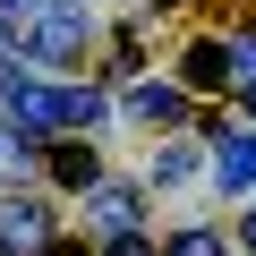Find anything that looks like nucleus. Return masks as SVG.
I'll return each mask as SVG.
<instances>
[{"mask_svg": "<svg viewBox=\"0 0 256 256\" xmlns=\"http://www.w3.org/2000/svg\"><path fill=\"white\" fill-rule=\"evenodd\" d=\"M214 180H222V188H256V137L222 128V146H214Z\"/></svg>", "mask_w": 256, "mask_h": 256, "instance_id": "obj_1", "label": "nucleus"}, {"mask_svg": "<svg viewBox=\"0 0 256 256\" xmlns=\"http://www.w3.org/2000/svg\"><path fill=\"white\" fill-rule=\"evenodd\" d=\"M0 239H9V248H34V239H43V205L0 196Z\"/></svg>", "mask_w": 256, "mask_h": 256, "instance_id": "obj_2", "label": "nucleus"}, {"mask_svg": "<svg viewBox=\"0 0 256 256\" xmlns=\"http://www.w3.org/2000/svg\"><path fill=\"white\" fill-rule=\"evenodd\" d=\"M77 43H86V18H77V9H60V18H43L34 60H60V52H77Z\"/></svg>", "mask_w": 256, "mask_h": 256, "instance_id": "obj_3", "label": "nucleus"}, {"mask_svg": "<svg viewBox=\"0 0 256 256\" xmlns=\"http://www.w3.org/2000/svg\"><path fill=\"white\" fill-rule=\"evenodd\" d=\"M94 222H102L111 239H128V222H137V196H128V188H94Z\"/></svg>", "mask_w": 256, "mask_h": 256, "instance_id": "obj_4", "label": "nucleus"}, {"mask_svg": "<svg viewBox=\"0 0 256 256\" xmlns=\"http://www.w3.org/2000/svg\"><path fill=\"white\" fill-rule=\"evenodd\" d=\"M222 60H230L222 43H196V52H188V86H222V77H230Z\"/></svg>", "mask_w": 256, "mask_h": 256, "instance_id": "obj_5", "label": "nucleus"}, {"mask_svg": "<svg viewBox=\"0 0 256 256\" xmlns=\"http://www.w3.org/2000/svg\"><path fill=\"white\" fill-rule=\"evenodd\" d=\"M128 102H137L146 120H180V86H137Z\"/></svg>", "mask_w": 256, "mask_h": 256, "instance_id": "obj_6", "label": "nucleus"}, {"mask_svg": "<svg viewBox=\"0 0 256 256\" xmlns=\"http://www.w3.org/2000/svg\"><path fill=\"white\" fill-rule=\"evenodd\" d=\"M52 171H60L68 188H86V180H94V154H86V146H60V154H52Z\"/></svg>", "mask_w": 256, "mask_h": 256, "instance_id": "obj_7", "label": "nucleus"}, {"mask_svg": "<svg viewBox=\"0 0 256 256\" xmlns=\"http://www.w3.org/2000/svg\"><path fill=\"white\" fill-rule=\"evenodd\" d=\"M162 256H222V239H214V230H180Z\"/></svg>", "mask_w": 256, "mask_h": 256, "instance_id": "obj_8", "label": "nucleus"}, {"mask_svg": "<svg viewBox=\"0 0 256 256\" xmlns=\"http://www.w3.org/2000/svg\"><path fill=\"white\" fill-rule=\"evenodd\" d=\"M102 256H154V248H146V239H137V230H128V239H111V248H102Z\"/></svg>", "mask_w": 256, "mask_h": 256, "instance_id": "obj_9", "label": "nucleus"}, {"mask_svg": "<svg viewBox=\"0 0 256 256\" xmlns=\"http://www.w3.org/2000/svg\"><path fill=\"white\" fill-rule=\"evenodd\" d=\"M43 9V0H0V18H34Z\"/></svg>", "mask_w": 256, "mask_h": 256, "instance_id": "obj_10", "label": "nucleus"}, {"mask_svg": "<svg viewBox=\"0 0 256 256\" xmlns=\"http://www.w3.org/2000/svg\"><path fill=\"white\" fill-rule=\"evenodd\" d=\"M239 239H248V248H256V205H248V222H239Z\"/></svg>", "mask_w": 256, "mask_h": 256, "instance_id": "obj_11", "label": "nucleus"}, {"mask_svg": "<svg viewBox=\"0 0 256 256\" xmlns=\"http://www.w3.org/2000/svg\"><path fill=\"white\" fill-rule=\"evenodd\" d=\"M43 256H86V248H43Z\"/></svg>", "mask_w": 256, "mask_h": 256, "instance_id": "obj_12", "label": "nucleus"}, {"mask_svg": "<svg viewBox=\"0 0 256 256\" xmlns=\"http://www.w3.org/2000/svg\"><path fill=\"white\" fill-rule=\"evenodd\" d=\"M0 43H9V34H0Z\"/></svg>", "mask_w": 256, "mask_h": 256, "instance_id": "obj_13", "label": "nucleus"}]
</instances>
